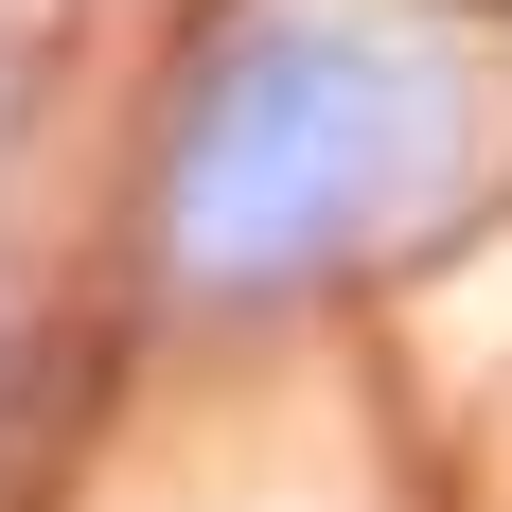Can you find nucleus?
Returning <instances> with one entry per match:
<instances>
[{
	"label": "nucleus",
	"mask_w": 512,
	"mask_h": 512,
	"mask_svg": "<svg viewBox=\"0 0 512 512\" xmlns=\"http://www.w3.org/2000/svg\"><path fill=\"white\" fill-rule=\"evenodd\" d=\"M460 177V71L389 18H248L195 53L177 142H159V230L195 301H283L371 230H407Z\"/></svg>",
	"instance_id": "obj_1"
}]
</instances>
